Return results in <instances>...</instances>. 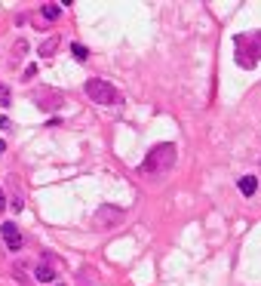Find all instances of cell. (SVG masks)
I'll return each instance as SVG.
<instances>
[{"label":"cell","mask_w":261,"mask_h":286,"mask_svg":"<svg viewBox=\"0 0 261 286\" xmlns=\"http://www.w3.org/2000/svg\"><path fill=\"white\" fill-rule=\"evenodd\" d=\"M34 280H37V283H52L55 280V271H52L49 261H43V265L34 268Z\"/></svg>","instance_id":"8"},{"label":"cell","mask_w":261,"mask_h":286,"mask_svg":"<svg viewBox=\"0 0 261 286\" xmlns=\"http://www.w3.org/2000/svg\"><path fill=\"white\" fill-rule=\"evenodd\" d=\"M31 99L37 102V108H47V111H52V108L65 105L62 93H52V89H37V93H31Z\"/></svg>","instance_id":"6"},{"label":"cell","mask_w":261,"mask_h":286,"mask_svg":"<svg viewBox=\"0 0 261 286\" xmlns=\"http://www.w3.org/2000/svg\"><path fill=\"white\" fill-rule=\"evenodd\" d=\"M6 207H9V203H6V197H3V188H0V212H3Z\"/></svg>","instance_id":"14"},{"label":"cell","mask_w":261,"mask_h":286,"mask_svg":"<svg viewBox=\"0 0 261 286\" xmlns=\"http://www.w3.org/2000/svg\"><path fill=\"white\" fill-rule=\"evenodd\" d=\"M0 234H3V243L9 253H19L22 249V231L16 228V222H3L0 225Z\"/></svg>","instance_id":"5"},{"label":"cell","mask_w":261,"mask_h":286,"mask_svg":"<svg viewBox=\"0 0 261 286\" xmlns=\"http://www.w3.org/2000/svg\"><path fill=\"white\" fill-rule=\"evenodd\" d=\"M71 52H74L77 62H86V59H89V50L83 47V43H71Z\"/></svg>","instance_id":"12"},{"label":"cell","mask_w":261,"mask_h":286,"mask_svg":"<svg viewBox=\"0 0 261 286\" xmlns=\"http://www.w3.org/2000/svg\"><path fill=\"white\" fill-rule=\"evenodd\" d=\"M55 50H59V37H49V40H43V43H40V50H37V52L43 55V59H47V55H52Z\"/></svg>","instance_id":"11"},{"label":"cell","mask_w":261,"mask_h":286,"mask_svg":"<svg viewBox=\"0 0 261 286\" xmlns=\"http://www.w3.org/2000/svg\"><path fill=\"white\" fill-rule=\"evenodd\" d=\"M40 13H43V19L55 22V19L62 16V3H43V9H40Z\"/></svg>","instance_id":"10"},{"label":"cell","mask_w":261,"mask_h":286,"mask_svg":"<svg viewBox=\"0 0 261 286\" xmlns=\"http://www.w3.org/2000/svg\"><path fill=\"white\" fill-rule=\"evenodd\" d=\"M261 59V31L255 34H237L234 37V62L246 68V71H252Z\"/></svg>","instance_id":"2"},{"label":"cell","mask_w":261,"mask_h":286,"mask_svg":"<svg viewBox=\"0 0 261 286\" xmlns=\"http://www.w3.org/2000/svg\"><path fill=\"white\" fill-rule=\"evenodd\" d=\"M6 185H9V191H13V197H9V207H13L16 212H22V209H25V197H22V191H16V176H9Z\"/></svg>","instance_id":"7"},{"label":"cell","mask_w":261,"mask_h":286,"mask_svg":"<svg viewBox=\"0 0 261 286\" xmlns=\"http://www.w3.org/2000/svg\"><path fill=\"white\" fill-rule=\"evenodd\" d=\"M0 105H9V86L0 83Z\"/></svg>","instance_id":"13"},{"label":"cell","mask_w":261,"mask_h":286,"mask_svg":"<svg viewBox=\"0 0 261 286\" xmlns=\"http://www.w3.org/2000/svg\"><path fill=\"white\" fill-rule=\"evenodd\" d=\"M52 286H65V283H52Z\"/></svg>","instance_id":"16"},{"label":"cell","mask_w":261,"mask_h":286,"mask_svg":"<svg viewBox=\"0 0 261 286\" xmlns=\"http://www.w3.org/2000/svg\"><path fill=\"white\" fill-rule=\"evenodd\" d=\"M3 151H6V142H3V139H0V154H3Z\"/></svg>","instance_id":"15"},{"label":"cell","mask_w":261,"mask_h":286,"mask_svg":"<svg viewBox=\"0 0 261 286\" xmlns=\"http://www.w3.org/2000/svg\"><path fill=\"white\" fill-rule=\"evenodd\" d=\"M175 154H178V148L172 142L154 145L151 151H147V157L142 160L139 173H144V176H163V173H169V169L175 166Z\"/></svg>","instance_id":"1"},{"label":"cell","mask_w":261,"mask_h":286,"mask_svg":"<svg viewBox=\"0 0 261 286\" xmlns=\"http://www.w3.org/2000/svg\"><path fill=\"white\" fill-rule=\"evenodd\" d=\"M83 93L93 99L95 105H101V108H117V105H123L120 89L114 83H108V80H101V77H89L86 83H83Z\"/></svg>","instance_id":"3"},{"label":"cell","mask_w":261,"mask_h":286,"mask_svg":"<svg viewBox=\"0 0 261 286\" xmlns=\"http://www.w3.org/2000/svg\"><path fill=\"white\" fill-rule=\"evenodd\" d=\"M255 191H258V179L255 176H243L240 179V194H243V197H252Z\"/></svg>","instance_id":"9"},{"label":"cell","mask_w":261,"mask_h":286,"mask_svg":"<svg viewBox=\"0 0 261 286\" xmlns=\"http://www.w3.org/2000/svg\"><path fill=\"white\" fill-rule=\"evenodd\" d=\"M123 219H126V212H123L120 207H114V203H105V207H98V209H95L93 225H95V231H108V228L120 225Z\"/></svg>","instance_id":"4"}]
</instances>
